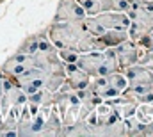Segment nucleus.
I'll return each mask as SVG.
<instances>
[{"instance_id": "obj_1", "label": "nucleus", "mask_w": 153, "mask_h": 137, "mask_svg": "<svg viewBox=\"0 0 153 137\" xmlns=\"http://www.w3.org/2000/svg\"><path fill=\"white\" fill-rule=\"evenodd\" d=\"M85 29L82 22H53L46 27V34L55 48H76L78 39L84 36Z\"/></svg>"}, {"instance_id": "obj_2", "label": "nucleus", "mask_w": 153, "mask_h": 137, "mask_svg": "<svg viewBox=\"0 0 153 137\" xmlns=\"http://www.w3.org/2000/svg\"><path fill=\"white\" fill-rule=\"evenodd\" d=\"M27 103V95L11 80L4 75V95H2V100H0V114L4 116L11 107H22Z\"/></svg>"}, {"instance_id": "obj_3", "label": "nucleus", "mask_w": 153, "mask_h": 137, "mask_svg": "<svg viewBox=\"0 0 153 137\" xmlns=\"http://www.w3.org/2000/svg\"><path fill=\"white\" fill-rule=\"evenodd\" d=\"M114 54H116V59H117V64H119V69L123 71L125 68H128V66H132V64H135L139 61L141 48L134 39L128 37L125 41H121L119 45H116Z\"/></svg>"}, {"instance_id": "obj_4", "label": "nucleus", "mask_w": 153, "mask_h": 137, "mask_svg": "<svg viewBox=\"0 0 153 137\" xmlns=\"http://www.w3.org/2000/svg\"><path fill=\"white\" fill-rule=\"evenodd\" d=\"M85 16L87 13L76 0H59L53 22H82Z\"/></svg>"}, {"instance_id": "obj_5", "label": "nucleus", "mask_w": 153, "mask_h": 137, "mask_svg": "<svg viewBox=\"0 0 153 137\" xmlns=\"http://www.w3.org/2000/svg\"><path fill=\"white\" fill-rule=\"evenodd\" d=\"M94 18L102 23V27L107 29H126L130 27V18L126 13H119V11H103L94 14Z\"/></svg>"}, {"instance_id": "obj_6", "label": "nucleus", "mask_w": 153, "mask_h": 137, "mask_svg": "<svg viewBox=\"0 0 153 137\" xmlns=\"http://www.w3.org/2000/svg\"><path fill=\"white\" fill-rule=\"evenodd\" d=\"M64 75H66V82L73 89H87L93 78L84 69L78 68L75 63H64Z\"/></svg>"}, {"instance_id": "obj_7", "label": "nucleus", "mask_w": 153, "mask_h": 137, "mask_svg": "<svg viewBox=\"0 0 153 137\" xmlns=\"http://www.w3.org/2000/svg\"><path fill=\"white\" fill-rule=\"evenodd\" d=\"M128 84H153V69L146 68L139 63L123 69Z\"/></svg>"}, {"instance_id": "obj_8", "label": "nucleus", "mask_w": 153, "mask_h": 137, "mask_svg": "<svg viewBox=\"0 0 153 137\" xmlns=\"http://www.w3.org/2000/svg\"><path fill=\"white\" fill-rule=\"evenodd\" d=\"M123 93L132 96L137 103H152L153 102L152 84H128V87Z\"/></svg>"}, {"instance_id": "obj_9", "label": "nucleus", "mask_w": 153, "mask_h": 137, "mask_svg": "<svg viewBox=\"0 0 153 137\" xmlns=\"http://www.w3.org/2000/svg\"><path fill=\"white\" fill-rule=\"evenodd\" d=\"M41 136H53V137L62 136V121H61V116H59V110H57L55 105L50 107V112H48V118H46V125H45Z\"/></svg>"}, {"instance_id": "obj_10", "label": "nucleus", "mask_w": 153, "mask_h": 137, "mask_svg": "<svg viewBox=\"0 0 153 137\" xmlns=\"http://www.w3.org/2000/svg\"><path fill=\"white\" fill-rule=\"evenodd\" d=\"M98 39L103 48H114L121 41L128 39V31L126 29H107L102 36H98Z\"/></svg>"}, {"instance_id": "obj_11", "label": "nucleus", "mask_w": 153, "mask_h": 137, "mask_svg": "<svg viewBox=\"0 0 153 137\" xmlns=\"http://www.w3.org/2000/svg\"><path fill=\"white\" fill-rule=\"evenodd\" d=\"M76 2L84 7L87 16H94V14L103 13V11H112L114 0H76Z\"/></svg>"}, {"instance_id": "obj_12", "label": "nucleus", "mask_w": 153, "mask_h": 137, "mask_svg": "<svg viewBox=\"0 0 153 137\" xmlns=\"http://www.w3.org/2000/svg\"><path fill=\"white\" fill-rule=\"evenodd\" d=\"M62 136H68V137L91 136V128L85 123V119H78L71 125H62Z\"/></svg>"}, {"instance_id": "obj_13", "label": "nucleus", "mask_w": 153, "mask_h": 137, "mask_svg": "<svg viewBox=\"0 0 153 137\" xmlns=\"http://www.w3.org/2000/svg\"><path fill=\"white\" fill-rule=\"evenodd\" d=\"M38 46H39V32H36V34L27 36L22 41V45L18 46L16 52H22V54H36L38 52Z\"/></svg>"}, {"instance_id": "obj_14", "label": "nucleus", "mask_w": 153, "mask_h": 137, "mask_svg": "<svg viewBox=\"0 0 153 137\" xmlns=\"http://www.w3.org/2000/svg\"><path fill=\"white\" fill-rule=\"evenodd\" d=\"M105 78H107V84H109V86L116 87V89L121 91V93L128 87V80H126L125 73H123L121 69H119V71H114V73H111V75H107Z\"/></svg>"}, {"instance_id": "obj_15", "label": "nucleus", "mask_w": 153, "mask_h": 137, "mask_svg": "<svg viewBox=\"0 0 153 137\" xmlns=\"http://www.w3.org/2000/svg\"><path fill=\"white\" fill-rule=\"evenodd\" d=\"M134 116H135L139 121H143V123L153 121V102L152 103H139Z\"/></svg>"}, {"instance_id": "obj_16", "label": "nucleus", "mask_w": 153, "mask_h": 137, "mask_svg": "<svg viewBox=\"0 0 153 137\" xmlns=\"http://www.w3.org/2000/svg\"><path fill=\"white\" fill-rule=\"evenodd\" d=\"M57 54L62 59V63H76V59L80 55V52L76 48H59Z\"/></svg>"}, {"instance_id": "obj_17", "label": "nucleus", "mask_w": 153, "mask_h": 137, "mask_svg": "<svg viewBox=\"0 0 153 137\" xmlns=\"http://www.w3.org/2000/svg\"><path fill=\"white\" fill-rule=\"evenodd\" d=\"M2 95H4V73L0 71V100H2Z\"/></svg>"}, {"instance_id": "obj_18", "label": "nucleus", "mask_w": 153, "mask_h": 137, "mask_svg": "<svg viewBox=\"0 0 153 137\" xmlns=\"http://www.w3.org/2000/svg\"><path fill=\"white\" fill-rule=\"evenodd\" d=\"M148 39H150V48L153 50V31L150 32V34H148Z\"/></svg>"}, {"instance_id": "obj_19", "label": "nucleus", "mask_w": 153, "mask_h": 137, "mask_svg": "<svg viewBox=\"0 0 153 137\" xmlns=\"http://www.w3.org/2000/svg\"><path fill=\"white\" fill-rule=\"evenodd\" d=\"M2 130H4V118H2V114H0V134H2Z\"/></svg>"}, {"instance_id": "obj_20", "label": "nucleus", "mask_w": 153, "mask_h": 137, "mask_svg": "<svg viewBox=\"0 0 153 137\" xmlns=\"http://www.w3.org/2000/svg\"><path fill=\"white\" fill-rule=\"evenodd\" d=\"M139 4H153V0H139Z\"/></svg>"}, {"instance_id": "obj_21", "label": "nucleus", "mask_w": 153, "mask_h": 137, "mask_svg": "<svg viewBox=\"0 0 153 137\" xmlns=\"http://www.w3.org/2000/svg\"><path fill=\"white\" fill-rule=\"evenodd\" d=\"M2 2H5V0H0V4H2Z\"/></svg>"}, {"instance_id": "obj_22", "label": "nucleus", "mask_w": 153, "mask_h": 137, "mask_svg": "<svg viewBox=\"0 0 153 137\" xmlns=\"http://www.w3.org/2000/svg\"><path fill=\"white\" fill-rule=\"evenodd\" d=\"M152 91H153V84H152Z\"/></svg>"}]
</instances>
